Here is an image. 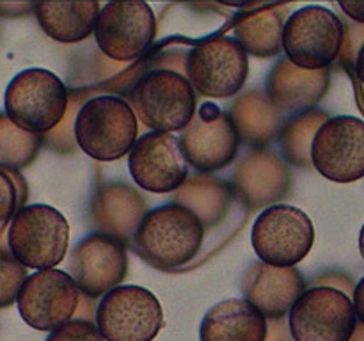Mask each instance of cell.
I'll use <instances>...</instances> for the list:
<instances>
[{"instance_id":"277c9868","label":"cell","mask_w":364,"mask_h":341,"mask_svg":"<svg viewBox=\"0 0 364 341\" xmlns=\"http://www.w3.org/2000/svg\"><path fill=\"white\" fill-rule=\"evenodd\" d=\"M70 91L53 71L28 67L9 82L4 94L7 119L36 135H46L63 121Z\"/></svg>"},{"instance_id":"7a4b0ae2","label":"cell","mask_w":364,"mask_h":341,"mask_svg":"<svg viewBox=\"0 0 364 341\" xmlns=\"http://www.w3.org/2000/svg\"><path fill=\"white\" fill-rule=\"evenodd\" d=\"M137 134V116L121 96L102 94L85 99L75 117V142L98 162H114L128 155Z\"/></svg>"},{"instance_id":"ab89813d","label":"cell","mask_w":364,"mask_h":341,"mask_svg":"<svg viewBox=\"0 0 364 341\" xmlns=\"http://www.w3.org/2000/svg\"><path fill=\"white\" fill-rule=\"evenodd\" d=\"M348 341H364V325L363 323H355V329H354V332H352V336H350V340Z\"/></svg>"},{"instance_id":"ba28073f","label":"cell","mask_w":364,"mask_h":341,"mask_svg":"<svg viewBox=\"0 0 364 341\" xmlns=\"http://www.w3.org/2000/svg\"><path fill=\"white\" fill-rule=\"evenodd\" d=\"M251 244L259 261L272 266H295L311 252L315 227L301 208L274 205L252 224Z\"/></svg>"},{"instance_id":"d4e9b609","label":"cell","mask_w":364,"mask_h":341,"mask_svg":"<svg viewBox=\"0 0 364 341\" xmlns=\"http://www.w3.org/2000/svg\"><path fill=\"white\" fill-rule=\"evenodd\" d=\"M288 6H263L235 25V41L245 53L258 59L277 57L283 50V28Z\"/></svg>"},{"instance_id":"d590c367","label":"cell","mask_w":364,"mask_h":341,"mask_svg":"<svg viewBox=\"0 0 364 341\" xmlns=\"http://www.w3.org/2000/svg\"><path fill=\"white\" fill-rule=\"evenodd\" d=\"M338 7H340L354 23L364 25V2H338Z\"/></svg>"},{"instance_id":"603a6c76","label":"cell","mask_w":364,"mask_h":341,"mask_svg":"<svg viewBox=\"0 0 364 341\" xmlns=\"http://www.w3.org/2000/svg\"><path fill=\"white\" fill-rule=\"evenodd\" d=\"M230 117L235 123L240 141L256 149L272 144L284 124L283 112L276 109L263 91H249L238 96L230 107Z\"/></svg>"},{"instance_id":"484cf974","label":"cell","mask_w":364,"mask_h":341,"mask_svg":"<svg viewBox=\"0 0 364 341\" xmlns=\"http://www.w3.org/2000/svg\"><path fill=\"white\" fill-rule=\"evenodd\" d=\"M326 110L309 109L299 116L284 121L279 131V146L283 158L288 163L301 169H309L311 166V144L318 128L329 119Z\"/></svg>"},{"instance_id":"ac0fdd59","label":"cell","mask_w":364,"mask_h":341,"mask_svg":"<svg viewBox=\"0 0 364 341\" xmlns=\"http://www.w3.org/2000/svg\"><path fill=\"white\" fill-rule=\"evenodd\" d=\"M233 190L247 210L283 201L291 187V176L284 160L270 149H255L238 162L235 169Z\"/></svg>"},{"instance_id":"6da1fadb","label":"cell","mask_w":364,"mask_h":341,"mask_svg":"<svg viewBox=\"0 0 364 341\" xmlns=\"http://www.w3.org/2000/svg\"><path fill=\"white\" fill-rule=\"evenodd\" d=\"M201 220L176 202L156 206L144 215L134 237V249L153 269H191L205 245Z\"/></svg>"},{"instance_id":"cb8c5ba5","label":"cell","mask_w":364,"mask_h":341,"mask_svg":"<svg viewBox=\"0 0 364 341\" xmlns=\"http://www.w3.org/2000/svg\"><path fill=\"white\" fill-rule=\"evenodd\" d=\"M100 2H41L34 4L39 27L53 41L80 43L95 32Z\"/></svg>"},{"instance_id":"9c48e42d","label":"cell","mask_w":364,"mask_h":341,"mask_svg":"<svg viewBox=\"0 0 364 341\" xmlns=\"http://www.w3.org/2000/svg\"><path fill=\"white\" fill-rule=\"evenodd\" d=\"M96 327L105 341H153L164 327L162 304L142 286H117L100 301Z\"/></svg>"},{"instance_id":"5bb4252c","label":"cell","mask_w":364,"mask_h":341,"mask_svg":"<svg viewBox=\"0 0 364 341\" xmlns=\"http://www.w3.org/2000/svg\"><path fill=\"white\" fill-rule=\"evenodd\" d=\"M311 166L334 183L364 178V121L354 116L329 117L313 139Z\"/></svg>"},{"instance_id":"60d3db41","label":"cell","mask_w":364,"mask_h":341,"mask_svg":"<svg viewBox=\"0 0 364 341\" xmlns=\"http://www.w3.org/2000/svg\"><path fill=\"white\" fill-rule=\"evenodd\" d=\"M359 251H361V256L364 259V224L361 227V233H359Z\"/></svg>"},{"instance_id":"d6a6232c","label":"cell","mask_w":364,"mask_h":341,"mask_svg":"<svg viewBox=\"0 0 364 341\" xmlns=\"http://www.w3.org/2000/svg\"><path fill=\"white\" fill-rule=\"evenodd\" d=\"M315 284H318V286H331V288H336V290H341L343 293H350L352 288L355 286L354 283H352L348 277L341 276V274H327V276H322L318 277V279H315ZM350 297V295H348Z\"/></svg>"},{"instance_id":"44dd1931","label":"cell","mask_w":364,"mask_h":341,"mask_svg":"<svg viewBox=\"0 0 364 341\" xmlns=\"http://www.w3.org/2000/svg\"><path fill=\"white\" fill-rule=\"evenodd\" d=\"M267 318L244 298H226L203 318L201 341H265Z\"/></svg>"},{"instance_id":"f546056e","label":"cell","mask_w":364,"mask_h":341,"mask_svg":"<svg viewBox=\"0 0 364 341\" xmlns=\"http://www.w3.org/2000/svg\"><path fill=\"white\" fill-rule=\"evenodd\" d=\"M84 96H89V91L70 92V96H68V109L66 112H64L63 121H60L52 131L43 135V141L48 142L50 148L55 149V151L66 153L71 151V148H73L75 117H77L78 109L82 107V98H84Z\"/></svg>"},{"instance_id":"2e32d148","label":"cell","mask_w":364,"mask_h":341,"mask_svg":"<svg viewBox=\"0 0 364 341\" xmlns=\"http://www.w3.org/2000/svg\"><path fill=\"white\" fill-rule=\"evenodd\" d=\"M128 170L135 183L153 194L176 192L188 178V167L178 137L149 131L128 153Z\"/></svg>"},{"instance_id":"1f68e13d","label":"cell","mask_w":364,"mask_h":341,"mask_svg":"<svg viewBox=\"0 0 364 341\" xmlns=\"http://www.w3.org/2000/svg\"><path fill=\"white\" fill-rule=\"evenodd\" d=\"M343 27H345V36H343V45H341L340 59L341 63H343V66L350 67L354 66L359 48H361L364 43V25L347 23V21H343Z\"/></svg>"},{"instance_id":"7402d4cb","label":"cell","mask_w":364,"mask_h":341,"mask_svg":"<svg viewBox=\"0 0 364 341\" xmlns=\"http://www.w3.org/2000/svg\"><path fill=\"white\" fill-rule=\"evenodd\" d=\"M237 201L240 199L231 185L208 174L187 178L173 195V202L191 210L201 220L205 231L217 229Z\"/></svg>"},{"instance_id":"836d02e7","label":"cell","mask_w":364,"mask_h":341,"mask_svg":"<svg viewBox=\"0 0 364 341\" xmlns=\"http://www.w3.org/2000/svg\"><path fill=\"white\" fill-rule=\"evenodd\" d=\"M267 340L265 341H290V330L284 323V318L281 320H267Z\"/></svg>"},{"instance_id":"f35d334b","label":"cell","mask_w":364,"mask_h":341,"mask_svg":"<svg viewBox=\"0 0 364 341\" xmlns=\"http://www.w3.org/2000/svg\"><path fill=\"white\" fill-rule=\"evenodd\" d=\"M354 67H355V75H358V78L364 84V43L361 48H359L358 57H355Z\"/></svg>"},{"instance_id":"9a60e30c","label":"cell","mask_w":364,"mask_h":341,"mask_svg":"<svg viewBox=\"0 0 364 341\" xmlns=\"http://www.w3.org/2000/svg\"><path fill=\"white\" fill-rule=\"evenodd\" d=\"M127 272V245L110 234H87L71 251L70 276L85 297H103L123 283Z\"/></svg>"},{"instance_id":"8992f818","label":"cell","mask_w":364,"mask_h":341,"mask_svg":"<svg viewBox=\"0 0 364 341\" xmlns=\"http://www.w3.org/2000/svg\"><path fill=\"white\" fill-rule=\"evenodd\" d=\"M343 20L323 6H304L284 21L283 50L301 70H327L340 57Z\"/></svg>"},{"instance_id":"83f0119b","label":"cell","mask_w":364,"mask_h":341,"mask_svg":"<svg viewBox=\"0 0 364 341\" xmlns=\"http://www.w3.org/2000/svg\"><path fill=\"white\" fill-rule=\"evenodd\" d=\"M28 197L27 181L20 170L0 167V224H7L23 208Z\"/></svg>"},{"instance_id":"4fadbf2b","label":"cell","mask_w":364,"mask_h":341,"mask_svg":"<svg viewBox=\"0 0 364 341\" xmlns=\"http://www.w3.org/2000/svg\"><path fill=\"white\" fill-rule=\"evenodd\" d=\"M80 290L64 270L45 269L25 279L16 305L20 316L36 330L59 329L77 315Z\"/></svg>"},{"instance_id":"e0dca14e","label":"cell","mask_w":364,"mask_h":341,"mask_svg":"<svg viewBox=\"0 0 364 341\" xmlns=\"http://www.w3.org/2000/svg\"><path fill=\"white\" fill-rule=\"evenodd\" d=\"M244 301L267 320L287 318L291 305L304 293L306 281L295 266H272L255 261L240 281Z\"/></svg>"},{"instance_id":"ffe728a7","label":"cell","mask_w":364,"mask_h":341,"mask_svg":"<svg viewBox=\"0 0 364 341\" xmlns=\"http://www.w3.org/2000/svg\"><path fill=\"white\" fill-rule=\"evenodd\" d=\"M148 213L146 199L127 183H110L100 188L91 202L92 222L100 233L123 242H134L137 227Z\"/></svg>"},{"instance_id":"d6986e66","label":"cell","mask_w":364,"mask_h":341,"mask_svg":"<svg viewBox=\"0 0 364 341\" xmlns=\"http://www.w3.org/2000/svg\"><path fill=\"white\" fill-rule=\"evenodd\" d=\"M331 85V70L308 71L281 57L267 77L265 94L279 112H306L313 109Z\"/></svg>"},{"instance_id":"4dcf8cb0","label":"cell","mask_w":364,"mask_h":341,"mask_svg":"<svg viewBox=\"0 0 364 341\" xmlns=\"http://www.w3.org/2000/svg\"><path fill=\"white\" fill-rule=\"evenodd\" d=\"M46 341H105L96 323L73 318L59 329L52 330Z\"/></svg>"},{"instance_id":"e575fe53","label":"cell","mask_w":364,"mask_h":341,"mask_svg":"<svg viewBox=\"0 0 364 341\" xmlns=\"http://www.w3.org/2000/svg\"><path fill=\"white\" fill-rule=\"evenodd\" d=\"M34 13V4H0V16L20 18Z\"/></svg>"},{"instance_id":"f1b7e54d","label":"cell","mask_w":364,"mask_h":341,"mask_svg":"<svg viewBox=\"0 0 364 341\" xmlns=\"http://www.w3.org/2000/svg\"><path fill=\"white\" fill-rule=\"evenodd\" d=\"M27 277V269L11 254L7 242H0V309L9 308L16 302Z\"/></svg>"},{"instance_id":"8d00e7d4","label":"cell","mask_w":364,"mask_h":341,"mask_svg":"<svg viewBox=\"0 0 364 341\" xmlns=\"http://www.w3.org/2000/svg\"><path fill=\"white\" fill-rule=\"evenodd\" d=\"M352 304H354L355 318L364 325V277L354 286L352 291Z\"/></svg>"},{"instance_id":"5b68a950","label":"cell","mask_w":364,"mask_h":341,"mask_svg":"<svg viewBox=\"0 0 364 341\" xmlns=\"http://www.w3.org/2000/svg\"><path fill=\"white\" fill-rule=\"evenodd\" d=\"M7 247L25 269H55L70 247V224L50 205H27L7 226Z\"/></svg>"},{"instance_id":"4316f807","label":"cell","mask_w":364,"mask_h":341,"mask_svg":"<svg viewBox=\"0 0 364 341\" xmlns=\"http://www.w3.org/2000/svg\"><path fill=\"white\" fill-rule=\"evenodd\" d=\"M43 142V135L21 130L0 114V167L23 169L34 162Z\"/></svg>"},{"instance_id":"30bf717a","label":"cell","mask_w":364,"mask_h":341,"mask_svg":"<svg viewBox=\"0 0 364 341\" xmlns=\"http://www.w3.org/2000/svg\"><path fill=\"white\" fill-rule=\"evenodd\" d=\"M355 323L352 298L331 286L304 290L288 313L294 341H348Z\"/></svg>"},{"instance_id":"3957f363","label":"cell","mask_w":364,"mask_h":341,"mask_svg":"<svg viewBox=\"0 0 364 341\" xmlns=\"http://www.w3.org/2000/svg\"><path fill=\"white\" fill-rule=\"evenodd\" d=\"M128 105L153 131H183L198 110V96L183 75L148 70L128 91Z\"/></svg>"},{"instance_id":"74e56055","label":"cell","mask_w":364,"mask_h":341,"mask_svg":"<svg viewBox=\"0 0 364 341\" xmlns=\"http://www.w3.org/2000/svg\"><path fill=\"white\" fill-rule=\"evenodd\" d=\"M96 298L85 297V295L80 293V298H78V308L77 313H80V320H87L91 322V316H96Z\"/></svg>"},{"instance_id":"8fae6325","label":"cell","mask_w":364,"mask_h":341,"mask_svg":"<svg viewBox=\"0 0 364 341\" xmlns=\"http://www.w3.org/2000/svg\"><path fill=\"white\" fill-rule=\"evenodd\" d=\"M92 34L107 59L116 63L142 59L156 38L155 13L142 0L109 2L100 9Z\"/></svg>"},{"instance_id":"52a82bcc","label":"cell","mask_w":364,"mask_h":341,"mask_svg":"<svg viewBox=\"0 0 364 341\" xmlns=\"http://www.w3.org/2000/svg\"><path fill=\"white\" fill-rule=\"evenodd\" d=\"M247 75V53L228 36L205 39L187 53L185 78L205 98L226 99L238 94Z\"/></svg>"},{"instance_id":"7c38bea8","label":"cell","mask_w":364,"mask_h":341,"mask_svg":"<svg viewBox=\"0 0 364 341\" xmlns=\"http://www.w3.org/2000/svg\"><path fill=\"white\" fill-rule=\"evenodd\" d=\"M178 142L185 162L201 173H215L237 158L242 141L230 114L206 102L198 107Z\"/></svg>"}]
</instances>
